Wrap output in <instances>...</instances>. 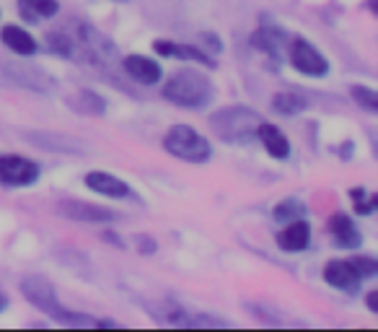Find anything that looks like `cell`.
Here are the masks:
<instances>
[{
	"label": "cell",
	"instance_id": "obj_1",
	"mask_svg": "<svg viewBox=\"0 0 378 332\" xmlns=\"http://www.w3.org/2000/svg\"><path fill=\"white\" fill-rule=\"evenodd\" d=\"M21 294L29 304H34L36 309H42L44 314H50L52 319H58L60 325L68 327H115L112 319H91L86 314L68 309L58 299V291L44 275H26L21 281Z\"/></svg>",
	"mask_w": 378,
	"mask_h": 332
},
{
	"label": "cell",
	"instance_id": "obj_2",
	"mask_svg": "<svg viewBox=\"0 0 378 332\" xmlns=\"http://www.w3.org/2000/svg\"><path fill=\"white\" fill-rule=\"evenodd\" d=\"M259 125H262V115H259L257 109L246 107V104L223 107L210 115V128H213L215 138H221L223 143L231 145L254 143Z\"/></svg>",
	"mask_w": 378,
	"mask_h": 332
},
{
	"label": "cell",
	"instance_id": "obj_3",
	"mask_svg": "<svg viewBox=\"0 0 378 332\" xmlns=\"http://www.w3.org/2000/svg\"><path fill=\"white\" fill-rule=\"evenodd\" d=\"M213 96H215L213 81L207 78L205 73L194 71V68L177 71L164 86V99H169L172 104L184 109H202L205 104L213 101Z\"/></svg>",
	"mask_w": 378,
	"mask_h": 332
},
{
	"label": "cell",
	"instance_id": "obj_4",
	"mask_svg": "<svg viewBox=\"0 0 378 332\" xmlns=\"http://www.w3.org/2000/svg\"><path fill=\"white\" fill-rule=\"evenodd\" d=\"M164 148L172 156L182 161H189V164H207L210 156H213V145L205 135L189 128V125H174L172 130L164 135Z\"/></svg>",
	"mask_w": 378,
	"mask_h": 332
},
{
	"label": "cell",
	"instance_id": "obj_5",
	"mask_svg": "<svg viewBox=\"0 0 378 332\" xmlns=\"http://www.w3.org/2000/svg\"><path fill=\"white\" fill-rule=\"evenodd\" d=\"M288 58H290V66L295 71L311 76V78H321L329 73V60L303 36H295L288 42Z\"/></svg>",
	"mask_w": 378,
	"mask_h": 332
},
{
	"label": "cell",
	"instance_id": "obj_6",
	"mask_svg": "<svg viewBox=\"0 0 378 332\" xmlns=\"http://www.w3.org/2000/svg\"><path fill=\"white\" fill-rule=\"evenodd\" d=\"M39 180V164L19 153L0 156V185L3 187H29Z\"/></svg>",
	"mask_w": 378,
	"mask_h": 332
},
{
	"label": "cell",
	"instance_id": "obj_7",
	"mask_svg": "<svg viewBox=\"0 0 378 332\" xmlns=\"http://www.w3.org/2000/svg\"><path fill=\"white\" fill-rule=\"evenodd\" d=\"M23 140L55 153H70V156H86L88 153L86 140H80L75 135H65V133H23Z\"/></svg>",
	"mask_w": 378,
	"mask_h": 332
},
{
	"label": "cell",
	"instance_id": "obj_8",
	"mask_svg": "<svg viewBox=\"0 0 378 332\" xmlns=\"http://www.w3.org/2000/svg\"><path fill=\"white\" fill-rule=\"evenodd\" d=\"M58 213L65 218H70V221H80V224H112L117 218L109 208H101V205H93V202H83V200L58 202Z\"/></svg>",
	"mask_w": 378,
	"mask_h": 332
},
{
	"label": "cell",
	"instance_id": "obj_9",
	"mask_svg": "<svg viewBox=\"0 0 378 332\" xmlns=\"http://www.w3.org/2000/svg\"><path fill=\"white\" fill-rule=\"evenodd\" d=\"M324 281L332 286V289L347 291V294H357L360 291V273L355 270V265L350 260H332L324 265Z\"/></svg>",
	"mask_w": 378,
	"mask_h": 332
},
{
	"label": "cell",
	"instance_id": "obj_10",
	"mask_svg": "<svg viewBox=\"0 0 378 332\" xmlns=\"http://www.w3.org/2000/svg\"><path fill=\"white\" fill-rule=\"evenodd\" d=\"M6 73L14 83H19V86H23V88H31V91H42L44 94V91H52V88H55L52 76H47V73L34 66H26V63H8Z\"/></svg>",
	"mask_w": 378,
	"mask_h": 332
},
{
	"label": "cell",
	"instance_id": "obj_11",
	"mask_svg": "<svg viewBox=\"0 0 378 332\" xmlns=\"http://www.w3.org/2000/svg\"><path fill=\"white\" fill-rule=\"evenodd\" d=\"M153 50L161 55V58H179V60H192V63H200L205 68H215L213 55H207L205 50H200L197 44H184V42H169V39H156L153 42Z\"/></svg>",
	"mask_w": 378,
	"mask_h": 332
},
{
	"label": "cell",
	"instance_id": "obj_12",
	"mask_svg": "<svg viewBox=\"0 0 378 332\" xmlns=\"http://www.w3.org/2000/svg\"><path fill=\"white\" fill-rule=\"evenodd\" d=\"M288 39L285 31L278 29V26H267V24H262L254 34H251V47H257V50H262L267 58H272L275 63L278 60H283V55H285L288 50Z\"/></svg>",
	"mask_w": 378,
	"mask_h": 332
},
{
	"label": "cell",
	"instance_id": "obj_13",
	"mask_svg": "<svg viewBox=\"0 0 378 332\" xmlns=\"http://www.w3.org/2000/svg\"><path fill=\"white\" fill-rule=\"evenodd\" d=\"M86 182V187L93 190V192H99L104 197H115V200H122V197H130L132 195V190H130L127 182H122L120 177L115 174H107V172H88L83 177Z\"/></svg>",
	"mask_w": 378,
	"mask_h": 332
},
{
	"label": "cell",
	"instance_id": "obj_14",
	"mask_svg": "<svg viewBox=\"0 0 378 332\" xmlns=\"http://www.w3.org/2000/svg\"><path fill=\"white\" fill-rule=\"evenodd\" d=\"M311 244V226L303 218L288 221L285 229L278 232V247L283 252H303Z\"/></svg>",
	"mask_w": 378,
	"mask_h": 332
},
{
	"label": "cell",
	"instance_id": "obj_15",
	"mask_svg": "<svg viewBox=\"0 0 378 332\" xmlns=\"http://www.w3.org/2000/svg\"><path fill=\"white\" fill-rule=\"evenodd\" d=\"M122 68H125L130 78L143 83V86H153V83L161 81V66L156 60L145 58V55H130V58L122 60Z\"/></svg>",
	"mask_w": 378,
	"mask_h": 332
},
{
	"label": "cell",
	"instance_id": "obj_16",
	"mask_svg": "<svg viewBox=\"0 0 378 332\" xmlns=\"http://www.w3.org/2000/svg\"><path fill=\"white\" fill-rule=\"evenodd\" d=\"M327 229H329V234H332V239H335L342 249H360V244H363V237H360V232L355 229L352 218L345 216V213H335V216L329 218Z\"/></svg>",
	"mask_w": 378,
	"mask_h": 332
},
{
	"label": "cell",
	"instance_id": "obj_17",
	"mask_svg": "<svg viewBox=\"0 0 378 332\" xmlns=\"http://www.w3.org/2000/svg\"><path fill=\"white\" fill-rule=\"evenodd\" d=\"M257 140L264 145V151L270 153L272 159H288L290 156V140L285 138V133L275 128L272 123H264L257 128Z\"/></svg>",
	"mask_w": 378,
	"mask_h": 332
},
{
	"label": "cell",
	"instance_id": "obj_18",
	"mask_svg": "<svg viewBox=\"0 0 378 332\" xmlns=\"http://www.w3.org/2000/svg\"><path fill=\"white\" fill-rule=\"evenodd\" d=\"M0 42L6 44L8 50H14L16 55H34V52L39 50V44H36L34 36L26 29H21V26H14V24L0 31Z\"/></svg>",
	"mask_w": 378,
	"mask_h": 332
},
{
	"label": "cell",
	"instance_id": "obj_19",
	"mask_svg": "<svg viewBox=\"0 0 378 332\" xmlns=\"http://www.w3.org/2000/svg\"><path fill=\"white\" fill-rule=\"evenodd\" d=\"M58 0H19V14L23 21L39 24L42 19H52L58 14Z\"/></svg>",
	"mask_w": 378,
	"mask_h": 332
},
{
	"label": "cell",
	"instance_id": "obj_20",
	"mask_svg": "<svg viewBox=\"0 0 378 332\" xmlns=\"http://www.w3.org/2000/svg\"><path fill=\"white\" fill-rule=\"evenodd\" d=\"M68 104H70V109L80 112V115H104V112H107L104 96H99L96 91H88V88H83V91H78L75 96H70Z\"/></svg>",
	"mask_w": 378,
	"mask_h": 332
},
{
	"label": "cell",
	"instance_id": "obj_21",
	"mask_svg": "<svg viewBox=\"0 0 378 332\" xmlns=\"http://www.w3.org/2000/svg\"><path fill=\"white\" fill-rule=\"evenodd\" d=\"M272 107H275V112H280V115L293 117V115H300L303 109H308V101H306V96L295 94V91H280V94H275V99H272Z\"/></svg>",
	"mask_w": 378,
	"mask_h": 332
},
{
	"label": "cell",
	"instance_id": "obj_22",
	"mask_svg": "<svg viewBox=\"0 0 378 332\" xmlns=\"http://www.w3.org/2000/svg\"><path fill=\"white\" fill-rule=\"evenodd\" d=\"M306 213V205L300 200H295V197H288V200L278 202L275 205V210H272V216H275V221H283V224H288V221H295V218H300Z\"/></svg>",
	"mask_w": 378,
	"mask_h": 332
},
{
	"label": "cell",
	"instance_id": "obj_23",
	"mask_svg": "<svg viewBox=\"0 0 378 332\" xmlns=\"http://www.w3.org/2000/svg\"><path fill=\"white\" fill-rule=\"evenodd\" d=\"M350 96H352V99H355L363 109H368V112H378V94L373 91L371 86L357 83V86L350 88Z\"/></svg>",
	"mask_w": 378,
	"mask_h": 332
},
{
	"label": "cell",
	"instance_id": "obj_24",
	"mask_svg": "<svg viewBox=\"0 0 378 332\" xmlns=\"http://www.w3.org/2000/svg\"><path fill=\"white\" fill-rule=\"evenodd\" d=\"M350 197L355 200V213H360V216H371L373 208H376V202H378V197L368 195L363 187H352L350 190Z\"/></svg>",
	"mask_w": 378,
	"mask_h": 332
},
{
	"label": "cell",
	"instance_id": "obj_25",
	"mask_svg": "<svg viewBox=\"0 0 378 332\" xmlns=\"http://www.w3.org/2000/svg\"><path fill=\"white\" fill-rule=\"evenodd\" d=\"M350 262L355 265V270L360 273V278H373L378 273V262L368 254H357V257H350Z\"/></svg>",
	"mask_w": 378,
	"mask_h": 332
},
{
	"label": "cell",
	"instance_id": "obj_26",
	"mask_svg": "<svg viewBox=\"0 0 378 332\" xmlns=\"http://www.w3.org/2000/svg\"><path fill=\"white\" fill-rule=\"evenodd\" d=\"M197 39H200V42L205 44V47H207V50H210V52H215V55H218V52L223 50L221 36L213 34V31H200V34H197Z\"/></svg>",
	"mask_w": 378,
	"mask_h": 332
},
{
	"label": "cell",
	"instance_id": "obj_27",
	"mask_svg": "<svg viewBox=\"0 0 378 332\" xmlns=\"http://www.w3.org/2000/svg\"><path fill=\"white\" fill-rule=\"evenodd\" d=\"M135 244H137V249L143 254H153L156 252V239H150V237H145V234H140V237H135Z\"/></svg>",
	"mask_w": 378,
	"mask_h": 332
},
{
	"label": "cell",
	"instance_id": "obj_28",
	"mask_svg": "<svg viewBox=\"0 0 378 332\" xmlns=\"http://www.w3.org/2000/svg\"><path fill=\"white\" fill-rule=\"evenodd\" d=\"M365 304H368V309H371L373 314H378V291H371L368 299H365Z\"/></svg>",
	"mask_w": 378,
	"mask_h": 332
},
{
	"label": "cell",
	"instance_id": "obj_29",
	"mask_svg": "<svg viewBox=\"0 0 378 332\" xmlns=\"http://www.w3.org/2000/svg\"><path fill=\"white\" fill-rule=\"evenodd\" d=\"M350 151H352V140H345L342 143V159H350Z\"/></svg>",
	"mask_w": 378,
	"mask_h": 332
},
{
	"label": "cell",
	"instance_id": "obj_30",
	"mask_svg": "<svg viewBox=\"0 0 378 332\" xmlns=\"http://www.w3.org/2000/svg\"><path fill=\"white\" fill-rule=\"evenodd\" d=\"M6 306H8V296L3 294V291H0V311L6 309Z\"/></svg>",
	"mask_w": 378,
	"mask_h": 332
},
{
	"label": "cell",
	"instance_id": "obj_31",
	"mask_svg": "<svg viewBox=\"0 0 378 332\" xmlns=\"http://www.w3.org/2000/svg\"><path fill=\"white\" fill-rule=\"evenodd\" d=\"M368 8H371L373 14H376V0H368Z\"/></svg>",
	"mask_w": 378,
	"mask_h": 332
},
{
	"label": "cell",
	"instance_id": "obj_32",
	"mask_svg": "<svg viewBox=\"0 0 378 332\" xmlns=\"http://www.w3.org/2000/svg\"><path fill=\"white\" fill-rule=\"evenodd\" d=\"M120 3H122V0H120Z\"/></svg>",
	"mask_w": 378,
	"mask_h": 332
}]
</instances>
